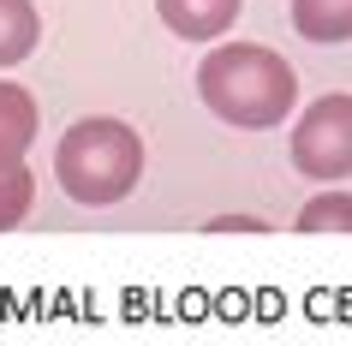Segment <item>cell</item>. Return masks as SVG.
I'll return each mask as SVG.
<instances>
[{
	"label": "cell",
	"instance_id": "cell-1",
	"mask_svg": "<svg viewBox=\"0 0 352 346\" xmlns=\"http://www.w3.org/2000/svg\"><path fill=\"white\" fill-rule=\"evenodd\" d=\"M197 96L204 108L227 126L245 131H269L280 126L298 102V72L275 48L263 42H227V48H209L204 66H197Z\"/></svg>",
	"mask_w": 352,
	"mask_h": 346
},
{
	"label": "cell",
	"instance_id": "cell-2",
	"mask_svg": "<svg viewBox=\"0 0 352 346\" xmlns=\"http://www.w3.org/2000/svg\"><path fill=\"white\" fill-rule=\"evenodd\" d=\"M144 173V138L126 126V120H108V113H96V120H78L66 126L54 149V180L60 191L84 209H108L120 203L138 185Z\"/></svg>",
	"mask_w": 352,
	"mask_h": 346
},
{
	"label": "cell",
	"instance_id": "cell-3",
	"mask_svg": "<svg viewBox=\"0 0 352 346\" xmlns=\"http://www.w3.org/2000/svg\"><path fill=\"white\" fill-rule=\"evenodd\" d=\"M293 167L305 180H346L352 173V96L329 90L298 113L293 126Z\"/></svg>",
	"mask_w": 352,
	"mask_h": 346
},
{
	"label": "cell",
	"instance_id": "cell-4",
	"mask_svg": "<svg viewBox=\"0 0 352 346\" xmlns=\"http://www.w3.org/2000/svg\"><path fill=\"white\" fill-rule=\"evenodd\" d=\"M239 6H245V0H155L162 24L179 42H215V36H227L233 19H239Z\"/></svg>",
	"mask_w": 352,
	"mask_h": 346
},
{
	"label": "cell",
	"instance_id": "cell-5",
	"mask_svg": "<svg viewBox=\"0 0 352 346\" xmlns=\"http://www.w3.org/2000/svg\"><path fill=\"white\" fill-rule=\"evenodd\" d=\"M30 144H36V96L0 78V162H24Z\"/></svg>",
	"mask_w": 352,
	"mask_h": 346
},
{
	"label": "cell",
	"instance_id": "cell-6",
	"mask_svg": "<svg viewBox=\"0 0 352 346\" xmlns=\"http://www.w3.org/2000/svg\"><path fill=\"white\" fill-rule=\"evenodd\" d=\"M293 30L305 42H352V0H293Z\"/></svg>",
	"mask_w": 352,
	"mask_h": 346
},
{
	"label": "cell",
	"instance_id": "cell-7",
	"mask_svg": "<svg viewBox=\"0 0 352 346\" xmlns=\"http://www.w3.org/2000/svg\"><path fill=\"white\" fill-rule=\"evenodd\" d=\"M36 36H42L36 6H30V0H0V66H19V60H30Z\"/></svg>",
	"mask_w": 352,
	"mask_h": 346
},
{
	"label": "cell",
	"instance_id": "cell-8",
	"mask_svg": "<svg viewBox=\"0 0 352 346\" xmlns=\"http://www.w3.org/2000/svg\"><path fill=\"white\" fill-rule=\"evenodd\" d=\"M30 197H36L30 167H24V162H0V233L19 227V221L30 215Z\"/></svg>",
	"mask_w": 352,
	"mask_h": 346
},
{
	"label": "cell",
	"instance_id": "cell-9",
	"mask_svg": "<svg viewBox=\"0 0 352 346\" xmlns=\"http://www.w3.org/2000/svg\"><path fill=\"white\" fill-rule=\"evenodd\" d=\"M329 227L352 233V197L346 191H316V197L298 209V233H329Z\"/></svg>",
	"mask_w": 352,
	"mask_h": 346
},
{
	"label": "cell",
	"instance_id": "cell-10",
	"mask_svg": "<svg viewBox=\"0 0 352 346\" xmlns=\"http://www.w3.org/2000/svg\"><path fill=\"white\" fill-rule=\"evenodd\" d=\"M209 227L215 233H269V221H257V215H215Z\"/></svg>",
	"mask_w": 352,
	"mask_h": 346
}]
</instances>
